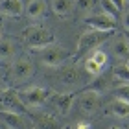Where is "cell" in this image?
Wrapping results in <instances>:
<instances>
[{"instance_id":"24","label":"cell","mask_w":129,"mask_h":129,"mask_svg":"<svg viewBox=\"0 0 129 129\" xmlns=\"http://www.w3.org/2000/svg\"><path fill=\"white\" fill-rule=\"evenodd\" d=\"M90 57L100 64V67H105V64H107V54H105V52H102V50H96Z\"/></svg>"},{"instance_id":"33","label":"cell","mask_w":129,"mask_h":129,"mask_svg":"<svg viewBox=\"0 0 129 129\" xmlns=\"http://www.w3.org/2000/svg\"><path fill=\"white\" fill-rule=\"evenodd\" d=\"M127 127H129V125H127Z\"/></svg>"},{"instance_id":"32","label":"cell","mask_w":129,"mask_h":129,"mask_svg":"<svg viewBox=\"0 0 129 129\" xmlns=\"http://www.w3.org/2000/svg\"><path fill=\"white\" fill-rule=\"evenodd\" d=\"M125 2H127V4H129V0H125Z\"/></svg>"},{"instance_id":"16","label":"cell","mask_w":129,"mask_h":129,"mask_svg":"<svg viewBox=\"0 0 129 129\" xmlns=\"http://www.w3.org/2000/svg\"><path fill=\"white\" fill-rule=\"evenodd\" d=\"M61 79H63V83H67V85H76L81 79V74L76 67H67V68L61 70Z\"/></svg>"},{"instance_id":"5","label":"cell","mask_w":129,"mask_h":129,"mask_svg":"<svg viewBox=\"0 0 129 129\" xmlns=\"http://www.w3.org/2000/svg\"><path fill=\"white\" fill-rule=\"evenodd\" d=\"M26 105L22 103V100L19 96V92L13 89H6L0 90V111H11V113H26Z\"/></svg>"},{"instance_id":"18","label":"cell","mask_w":129,"mask_h":129,"mask_svg":"<svg viewBox=\"0 0 129 129\" xmlns=\"http://www.w3.org/2000/svg\"><path fill=\"white\" fill-rule=\"evenodd\" d=\"M17 50L15 43L11 39H2L0 41V59H8V57H13Z\"/></svg>"},{"instance_id":"31","label":"cell","mask_w":129,"mask_h":129,"mask_svg":"<svg viewBox=\"0 0 129 129\" xmlns=\"http://www.w3.org/2000/svg\"><path fill=\"white\" fill-rule=\"evenodd\" d=\"M61 129H72V127H61Z\"/></svg>"},{"instance_id":"29","label":"cell","mask_w":129,"mask_h":129,"mask_svg":"<svg viewBox=\"0 0 129 129\" xmlns=\"http://www.w3.org/2000/svg\"><path fill=\"white\" fill-rule=\"evenodd\" d=\"M125 67H127V68H129V59H127V61H125Z\"/></svg>"},{"instance_id":"10","label":"cell","mask_w":129,"mask_h":129,"mask_svg":"<svg viewBox=\"0 0 129 129\" xmlns=\"http://www.w3.org/2000/svg\"><path fill=\"white\" fill-rule=\"evenodd\" d=\"M24 11L22 0H0V13L6 17H20Z\"/></svg>"},{"instance_id":"6","label":"cell","mask_w":129,"mask_h":129,"mask_svg":"<svg viewBox=\"0 0 129 129\" xmlns=\"http://www.w3.org/2000/svg\"><path fill=\"white\" fill-rule=\"evenodd\" d=\"M85 24L90 26V30H100V31H114L116 30V20L114 17L107 13L102 15H90L85 19Z\"/></svg>"},{"instance_id":"1","label":"cell","mask_w":129,"mask_h":129,"mask_svg":"<svg viewBox=\"0 0 129 129\" xmlns=\"http://www.w3.org/2000/svg\"><path fill=\"white\" fill-rule=\"evenodd\" d=\"M20 37L24 41V44L31 50H39V48H44V46L55 44V35L52 33V30H48L46 26H41V24H31V26L24 28Z\"/></svg>"},{"instance_id":"30","label":"cell","mask_w":129,"mask_h":129,"mask_svg":"<svg viewBox=\"0 0 129 129\" xmlns=\"http://www.w3.org/2000/svg\"><path fill=\"white\" fill-rule=\"evenodd\" d=\"M111 129H120V127H116V125H113V127H111Z\"/></svg>"},{"instance_id":"21","label":"cell","mask_w":129,"mask_h":129,"mask_svg":"<svg viewBox=\"0 0 129 129\" xmlns=\"http://www.w3.org/2000/svg\"><path fill=\"white\" fill-rule=\"evenodd\" d=\"M114 78L116 79H122V81H129V68L125 67H118V68H114Z\"/></svg>"},{"instance_id":"27","label":"cell","mask_w":129,"mask_h":129,"mask_svg":"<svg viewBox=\"0 0 129 129\" xmlns=\"http://www.w3.org/2000/svg\"><path fill=\"white\" fill-rule=\"evenodd\" d=\"M124 26H125L127 30H129V9H127L125 13H124Z\"/></svg>"},{"instance_id":"7","label":"cell","mask_w":129,"mask_h":129,"mask_svg":"<svg viewBox=\"0 0 129 129\" xmlns=\"http://www.w3.org/2000/svg\"><path fill=\"white\" fill-rule=\"evenodd\" d=\"M79 109L83 111L85 114H94L100 109V94L98 90H85L83 94L79 96Z\"/></svg>"},{"instance_id":"34","label":"cell","mask_w":129,"mask_h":129,"mask_svg":"<svg viewBox=\"0 0 129 129\" xmlns=\"http://www.w3.org/2000/svg\"><path fill=\"white\" fill-rule=\"evenodd\" d=\"M127 129H129V127H127Z\"/></svg>"},{"instance_id":"2","label":"cell","mask_w":129,"mask_h":129,"mask_svg":"<svg viewBox=\"0 0 129 129\" xmlns=\"http://www.w3.org/2000/svg\"><path fill=\"white\" fill-rule=\"evenodd\" d=\"M111 35H113V31H100V30H89L85 33H81V37L78 41V46H76V54L72 55V59L78 61L81 55L87 54V52L94 50L102 43H105Z\"/></svg>"},{"instance_id":"11","label":"cell","mask_w":129,"mask_h":129,"mask_svg":"<svg viewBox=\"0 0 129 129\" xmlns=\"http://www.w3.org/2000/svg\"><path fill=\"white\" fill-rule=\"evenodd\" d=\"M0 122L9 129H24V120L19 113H11V111H0Z\"/></svg>"},{"instance_id":"14","label":"cell","mask_w":129,"mask_h":129,"mask_svg":"<svg viewBox=\"0 0 129 129\" xmlns=\"http://www.w3.org/2000/svg\"><path fill=\"white\" fill-rule=\"evenodd\" d=\"M113 54L118 57V59H129V41L125 39V37H118L113 43Z\"/></svg>"},{"instance_id":"13","label":"cell","mask_w":129,"mask_h":129,"mask_svg":"<svg viewBox=\"0 0 129 129\" xmlns=\"http://www.w3.org/2000/svg\"><path fill=\"white\" fill-rule=\"evenodd\" d=\"M35 129H61V124L52 114H41L35 118Z\"/></svg>"},{"instance_id":"28","label":"cell","mask_w":129,"mask_h":129,"mask_svg":"<svg viewBox=\"0 0 129 129\" xmlns=\"http://www.w3.org/2000/svg\"><path fill=\"white\" fill-rule=\"evenodd\" d=\"M2 35H4V26H2V22H0V41H2L4 37H2Z\"/></svg>"},{"instance_id":"20","label":"cell","mask_w":129,"mask_h":129,"mask_svg":"<svg viewBox=\"0 0 129 129\" xmlns=\"http://www.w3.org/2000/svg\"><path fill=\"white\" fill-rule=\"evenodd\" d=\"M114 96H116V100H122V102H127L129 103V83L118 87V89L114 90Z\"/></svg>"},{"instance_id":"15","label":"cell","mask_w":129,"mask_h":129,"mask_svg":"<svg viewBox=\"0 0 129 129\" xmlns=\"http://www.w3.org/2000/svg\"><path fill=\"white\" fill-rule=\"evenodd\" d=\"M109 113L118 116V118H125V116H129V103L122 102V100H114L113 103H109Z\"/></svg>"},{"instance_id":"25","label":"cell","mask_w":129,"mask_h":129,"mask_svg":"<svg viewBox=\"0 0 129 129\" xmlns=\"http://www.w3.org/2000/svg\"><path fill=\"white\" fill-rule=\"evenodd\" d=\"M111 2L114 4V8L118 11H122V9H124V6H125V0H111Z\"/></svg>"},{"instance_id":"22","label":"cell","mask_w":129,"mask_h":129,"mask_svg":"<svg viewBox=\"0 0 129 129\" xmlns=\"http://www.w3.org/2000/svg\"><path fill=\"white\" fill-rule=\"evenodd\" d=\"M102 8H103V13H107L111 17H116V13H118V9L114 8V4L111 0H102Z\"/></svg>"},{"instance_id":"8","label":"cell","mask_w":129,"mask_h":129,"mask_svg":"<svg viewBox=\"0 0 129 129\" xmlns=\"http://www.w3.org/2000/svg\"><path fill=\"white\" fill-rule=\"evenodd\" d=\"M52 103H54V107L64 116V114H68V113H70V109H72L74 94H72V92H64V94L54 92V94H52Z\"/></svg>"},{"instance_id":"26","label":"cell","mask_w":129,"mask_h":129,"mask_svg":"<svg viewBox=\"0 0 129 129\" xmlns=\"http://www.w3.org/2000/svg\"><path fill=\"white\" fill-rule=\"evenodd\" d=\"M76 129H90V124H87V122H79V124H76Z\"/></svg>"},{"instance_id":"9","label":"cell","mask_w":129,"mask_h":129,"mask_svg":"<svg viewBox=\"0 0 129 129\" xmlns=\"http://www.w3.org/2000/svg\"><path fill=\"white\" fill-rule=\"evenodd\" d=\"M11 74H13V79L17 81H24L28 78H31L33 76V64L30 59H19L13 68H11Z\"/></svg>"},{"instance_id":"23","label":"cell","mask_w":129,"mask_h":129,"mask_svg":"<svg viewBox=\"0 0 129 129\" xmlns=\"http://www.w3.org/2000/svg\"><path fill=\"white\" fill-rule=\"evenodd\" d=\"M96 0H76V6H78L79 11H90L94 8Z\"/></svg>"},{"instance_id":"3","label":"cell","mask_w":129,"mask_h":129,"mask_svg":"<svg viewBox=\"0 0 129 129\" xmlns=\"http://www.w3.org/2000/svg\"><path fill=\"white\" fill-rule=\"evenodd\" d=\"M37 57L46 67H59V64H63L67 59H70V52L67 48H63V46L50 44V46H44V48H39Z\"/></svg>"},{"instance_id":"17","label":"cell","mask_w":129,"mask_h":129,"mask_svg":"<svg viewBox=\"0 0 129 129\" xmlns=\"http://www.w3.org/2000/svg\"><path fill=\"white\" fill-rule=\"evenodd\" d=\"M52 9L57 17H67L72 11V2L70 0H52Z\"/></svg>"},{"instance_id":"19","label":"cell","mask_w":129,"mask_h":129,"mask_svg":"<svg viewBox=\"0 0 129 129\" xmlns=\"http://www.w3.org/2000/svg\"><path fill=\"white\" fill-rule=\"evenodd\" d=\"M103 67H100V64L92 59V57H89V59H85V72L90 74V76H100L102 74Z\"/></svg>"},{"instance_id":"12","label":"cell","mask_w":129,"mask_h":129,"mask_svg":"<svg viewBox=\"0 0 129 129\" xmlns=\"http://www.w3.org/2000/svg\"><path fill=\"white\" fill-rule=\"evenodd\" d=\"M24 11L30 19H41L46 11V4L43 0H28V4L24 6Z\"/></svg>"},{"instance_id":"4","label":"cell","mask_w":129,"mask_h":129,"mask_svg":"<svg viewBox=\"0 0 129 129\" xmlns=\"http://www.w3.org/2000/svg\"><path fill=\"white\" fill-rule=\"evenodd\" d=\"M52 92H48L46 89L43 87H26V89L19 90V96L22 100V103L26 105V107H41V105H44V102L50 98Z\"/></svg>"}]
</instances>
